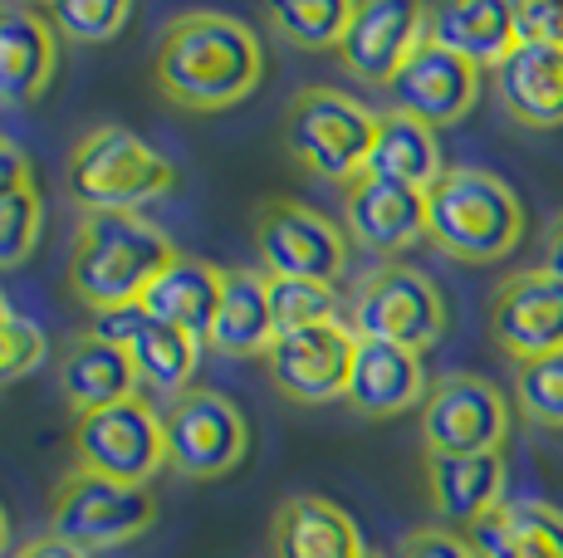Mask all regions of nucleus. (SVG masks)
<instances>
[{"label": "nucleus", "instance_id": "obj_41", "mask_svg": "<svg viewBox=\"0 0 563 558\" xmlns=\"http://www.w3.org/2000/svg\"><path fill=\"white\" fill-rule=\"evenodd\" d=\"M10 319H15V309H10V299L0 294V334H5V328H10Z\"/></svg>", "mask_w": 563, "mask_h": 558}, {"label": "nucleus", "instance_id": "obj_34", "mask_svg": "<svg viewBox=\"0 0 563 558\" xmlns=\"http://www.w3.org/2000/svg\"><path fill=\"white\" fill-rule=\"evenodd\" d=\"M49 343L40 334V324H30V319H10V328L0 334V388H10V382H20L25 372H35L40 362H45Z\"/></svg>", "mask_w": 563, "mask_h": 558}, {"label": "nucleus", "instance_id": "obj_32", "mask_svg": "<svg viewBox=\"0 0 563 558\" xmlns=\"http://www.w3.org/2000/svg\"><path fill=\"white\" fill-rule=\"evenodd\" d=\"M49 25L59 30V40H74V45H103L118 30L133 20V5L128 0H54L45 10Z\"/></svg>", "mask_w": 563, "mask_h": 558}, {"label": "nucleus", "instance_id": "obj_26", "mask_svg": "<svg viewBox=\"0 0 563 558\" xmlns=\"http://www.w3.org/2000/svg\"><path fill=\"white\" fill-rule=\"evenodd\" d=\"M481 558H563V510L544 500H505L471 529Z\"/></svg>", "mask_w": 563, "mask_h": 558}, {"label": "nucleus", "instance_id": "obj_2", "mask_svg": "<svg viewBox=\"0 0 563 558\" xmlns=\"http://www.w3.org/2000/svg\"><path fill=\"white\" fill-rule=\"evenodd\" d=\"M177 245L143 211H93L74 231L69 250V289L84 309L143 304L147 284L167 270Z\"/></svg>", "mask_w": 563, "mask_h": 558}, {"label": "nucleus", "instance_id": "obj_7", "mask_svg": "<svg viewBox=\"0 0 563 558\" xmlns=\"http://www.w3.org/2000/svg\"><path fill=\"white\" fill-rule=\"evenodd\" d=\"M157 520V500L147 486H123V480L93 476L74 466L49 495V534L79 554L123 549L143 539Z\"/></svg>", "mask_w": 563, "mask_h": 558}, {"label": "nucleus", "instance_id": "obj_42", "mask_svg": "<svg viewBox=\"0 0 563 558\" xmlns=\"http://www.w3.org/2000/svg\"><path fill=\"white\" fill-rule=\"evenodd\" d=\"M10 549V524H5V510H0V554Z\"/></svg>", "mask_w": 563, "mask_h": 558}, {"label": "nucleus", "instance_id": "obj_13", "mask_svg": "<svg viewBox=\"0 0 563 558\" xmlns=\"http://www.w3.org/2000/svg\"><path fill=\"white\" fill-rule=\"evenodd\" d=\"M387 103H393V113H407L427 127L461 123L481 103V69L451 55L437 40H421L397 69V79L387 83Z\"/></svg>", "mask_w": 563, "mask_h": 558}, {"label": "nucleus", "instance_id": "obj_16", "mask_svg": "<svg viewBox=\"0 0 563 558\" xmlns=\"http://www.w3.org/2000/svg\"><path fill=\"white\" fill-rule=\"evenodd\" d=\"M421 40H427V10L421 5H411V0H363V5H353L339 59L353 79L387 89Z\"/></svg>", "mask_w": 563, "mask_h": 558}, {"label": "nucleus", "instance_id": "obj_18", "mask_svg": "<svg viewBox=\"0 0 563 558\" xmlns=\"http://www.w3.org/2000/svg\"><path fill=\"white\" fill-rule=\"evenodd\" d=\"M431 392L427 368H421V353H407L397 343H373L358 338V358H353V378H349V397L343 402L358 416H402L411 406H421Z\"/></svg>", "mask_w": 563, "mask_h": 558}, {"label": "nucleus", "instance_id": "obj_40", "mask_svg": "<svg viewBox=\"0 0 563 558\" xmlns=\"http://www.w3.org/2000/svg\"><path fill=\"white\" fill-rule=\"evenodd\" d=\"M15 558H89V554H79V549H69L64 539H54V534H45V539H30L25 549H20Z\"/></svg>", "mask_w": 563, "mask_h": 558}, {"label": "nucleus", "instance_id": "obj_19", "mask_svg": "<svg viewBox=\"0 0 563 558\" xmlns=\"http://www.w3.org/2000/svg\"><path fill=\"white\" fill-rule=\"evenodd\" d=\"M495 93L519 127H563V45H515L495 69Z\"/></svg>", "mask_w": 563, "mask_h": 558}, {"label": "nucleus", "instance_id": "obj_4", "mask_svg": "<svg viewBox=\"0 0 563 558\" xmlns=\"http://www.w3.org/2000/svg\"><path fill=\"white\" fill-rule=\"evenodd\" d=\"M64 181H69V197L84 207V216H93V211H143L147 201L167 197L177 187V167L137 133L103 123L74 143Z\"/></svg>", "mask_w": 563, "mask_h": 558}, {"label": "nucleus", "instance_id": "obj_21", "mask_svg": "<svg viewBox=\"0 0 563 558\" xmlns=\"http://www.w3.org/2000/svg\"><path fill=\"white\" fill-rule=\"evenodd\" d=\"M221 289H225V270H221V265L177 250L167 260V270L147 284L143 309H147V319H157V324L181 328V334H197L206 343L216 309H221Z\"/></svg>", "mask_w": 563, "mask_h": 558}, {"label": "nucleus", "instance_id": "obj_10", "mask_svg": "<svg viewBox=\"0 0 563 558\" xmlns=\"http://www.w3.org/2000/svg\"><path fill=\"white\" fill-rule=\"evenodd\" d=\"M74 466L123 486H147L167 466L162 412L147 406V397H128L103 412L74 416Z\"/></svg>", "mask_w": 563, "mask_h": 558}, {"label": "nucleus", "instance_id": "obj_8", "mask_svg": "<svg viewBox=\"0 0 563 558\" xmlns=\"http://www.w3.org/2000/svg\"><path fill=\"white\" fill-rule=\"evenodd\" d=\"M255 250L269 279L339 284V275L349 270V231L289 197H269L255 211Z\"/></svg>", "mask_w": 563, "mask_h": 558}, {"label": "nucleus", "instance_id": "obj_29", "mask_svg": "<svg viewBox=\"0 0 563 558\" xmlns=\"http://www.w3.org/2000/svg\"><path fill=\"white\" fill-rule=\"evenodd\" d=\"M265 20L295 49H339L349 35L353 5L349 0H295V5H275Z\"/></svg>", "mask_w": 563, "mask_h": 558}, {"label": "nucleus", "instance_id": "obj_35", "mask_svg": "<svg viewBox=\"0 0 563 558\" xmlns=\"http://www.w3.org/2000/svg\"><path fill=\"white\" fill-rule=\"evenodd\" d=\"M393 558H481L475 544L456 529H441V524H421V529L402 534Z\"/></svg>", "mask_w": 563, "mask_h": 558}, {"label": "nucleus", "instance_id": "obj_30", "mask_svg": "<svg viewBox=\"0 0 563 558\" xmlns=\"http://www.w3.org/2000/svg\"><path fill=\"white\" fill-rule=\"evenodd\" d=\"M269 309H275L279 334H305L319 324H343V299L333 284H309V279H269Z\"/></svg>", "mask_w": 563, "mask_h": 558}, {"label": "nucleus", "instance_id": "obj_24", "mask_svg": "<svg viewBox=\"0 0 563 558\" xmlns=\"http://www.w3.org/2000/svg\"><path fill=\"white\" fill-rule=\"evenodd\" d=\"M279 338L275 309H269V275L265 270H225L221 309L211 319L206 348L221 358H265Z\"/></svg>", "mask_w": 563, "mask_h": 558}, {"label": "nucleus", "instance_id": "obj_1", "mask_svg": "<svg viewBox=\"0 0 563 558\" xmlns=\"http://www.w3.org/2000/svg\"><path fill=\"white\" fill-rule=\"evenodd\" d=\"M153 74L167 103L187 113H221L255 93L265 55L245 20L221 10H187L162 30Z\"/></svg>", "mask_w": 563, "mask_h": 558}, {"label": "nucleus", "instance_id": "obj_11", "mask_svg": "<svg viewBox=\"0 0 563 558\" xmlns=\"http://www.w3.org/2000/svg\"><path fill=\"white\" fill-rule=\"evenodd\" d=\"M510 436V402L481 372H446L431 382L421 402V446L427 456H481L505 450Z\"/></svg>", "mask_w": 563, "mask_h": 558}, {"label": "nucleus", "instance_id": "obj_15", "mask_svg": "<svg viewBox=\"0 0 563 558\" xmlns=\"http://www.w3.org/2000/svg\"><path fill=\"white\" fill-rule=\"evenodd\" d=\"M343 231L353 235V245L383 255L387 265L393 255L427 241V191L363 171L343 187Z\"/></svg>", "mask_w": 563, "mask_h": 558}, {"label": "nucleus", "instance_id": "obj_31", "mask_svg": "<svg viewBox=\"0 0 563 558\" xmlns=\"http://www.w3.org/2000/svg\"><path fill=\"white\" fill-rule=\"evenodd\" d=\"M515 402L525 412V422L563 426V353L515 362Z\"/></svg>", "mask_w": 563, "mask_h": 558}, {"label": "nucleus", "instance_id": "obj_20", "mask_svg": "<svg viewBox=\"0 0 563 558\" xmlns=\"http://www.w3.org/2000/svg\"><path fill=\"white\" fill-rule=\"evenodd\" d=\"M427 500L441 520L481 524L505 504V450L481 456H427Z\"/></svg>", "mask_w": 563, "mask_h": 558}, {"label": "nucleus", "instance_id": "obj_17", "mask_svg": "<svg viewBox=\"0 0 563 558\" xmlns=\"http://www.w3.org/2000/svg\"><path fill=\"white\" fill-rule=\"evenodd\" d=\"M59 69V30L35 5H0V109H25Z\"/></svg>", "mask_w": 563, "mask_h": 558}, {"label": "nucleus", "instance_id": "obj_12", "mask_svg": "<svg viewBox=\"0 0 563 558\" xmlns=\"http://www.w3.org/2000/svg\"><path fill=\"white\" fill-rule=\"evenodd\" d=\"M353 358H358V338L349 324H319L305 334H279L265 353V372L285 402L319 406L349 397Z\"/></svg>", "mask_w": 563, "mask_h": 558}, {"label": "nucleus", "instance_id": "obj_14", "mask_svg": "<svg viewBox=\"0 0 563 558\" xmlns=\"http://www.w3.org/2000/svg\"><path fill=\"white\" fill-rule=\"evenodd\" d=\"M490 338L515 362L563 353V279L544 265L505 275L490 299Z\"/></svg>", "mask_w": 563, "mask_h": 558}, {"label": "nucleus", "instance_id": "obj_27", "mask_svg": "<svg viewBox=\"0 0 563 558\" xmlns=\"http://www.w3.org/2000/svg\"><path fill=\"white\" fill-rule=\"evenodd\" d=\"M367 171L427 191L431 181L446 171L437 127L417 123V118H407V113H393V109L377 113V137H373V153H367Z\"/></svg>", "mask_w": 563, "mask_h": 558}, {"label": "nucleus", "instance_id": "obj_39", "mask_svg": "<svg viewBox=\"0 0 563 558\" xmlns=\"http://www.w3.org/2000/svg\"><path fill=\"white\" fill-rule=\"evenodd\" d=\"M544 270L563 279V211L549 221V231H544Z\"/></svg>", "mask_w": 563, "mask_h": 558}, {"label": "nucleus", "instance_id": "obj_36", "mask_svg": "<svg viewBox=\"0 0 563 558\" xmlns=\"http://www.w3.org/2000/svg\"><path fill=\"white\" fill-rule=\"evenodd\" d=\"M519 45H563V0H525L515 5Z\"/></svg>", "mask_w": 563, "mask_h": 558}, {"label": "nucleus", "instance_id": "obj_25", "mask_svg": "<svg viewBox=\"0 0 563 558\" xmlns=\"http://www.w3.org/2000/svg\"><path fill=\"white\" fill-rule=\"evenodd\" d=\"M427 40L446 45L451 55L471 59L475 69H500L519 45L515 35V5L500 0H471V5H431L427 10Z\"/></svg>", "mask_w": 563, "mask_h": 558}, {"label": "nucleus", "instance_id": "obj_3", "mask_svg": "<svg viewBox=\"0 0 563 558\" xmlns=\"http://www.w3.org/2000/svg\"><path fill=\"white\" fill-rule=\"evenodd\" d=\"M427 241L461 265H495L525 241V207L495 171L446 167L427 187Z\"/></svg>", "mask_w": 563, "mask_h": 558}, {"label": "nucleus", "instance_id": "obj_33", "mask_svg": "<svg viewBox=\"0 0 563 558\" xmlns=\"http://www.w3.org/2000/svg\"><path fill=\"white\" fill-rule=\"evenodd\" d=\"M40 225H45V201H40L35 187H20L0 201V275L35 255Z\"/></svg>", "mask_w": 563, "mask_h": 558}, {"label": "nucleus", "instance_id": "obj_6", "mask_svg": "<svg viewBox=\"0 0 563 558\" xmlns=\"http://www.w3.org/2000/svg\"><path fill=\"white\" fill-rule=\"evenodd\" d=\"M343 324L353 328V338L397 343L407 353H427L446 334V299H441L431 275L387 260L353 284Z\"/></svg>", "mask_w": 563, "mask_h": 558}, {"label": "nucleus", "instance_id": "obj_43", "mask_svg": "<svg viewBox=\"0 0 563 558\" xmlns=\"http://www.w3.org/2000/svg\"><path fill=\"white\" fill-rule=\"evenodd\" d=\"M363 558H383V554H373V549H367V554H363Z\"/></svg>", "mask_w": 563, "mask_h": 558}, {"label": "nucleus", "instance_id": "obj_23", "mask_svg": "<svg viewBox=\"0 0 563 558\" xmlns=\"http://www.w3.org/2000/svg\"><path fill=\"white\" fill-rule=\"evenodd\" d=\"M59 392H64V402L74 406V416H89V412H103V406L128 402V397H143L128 348L103 343L93 334H79L69 348H64Z\"/></svg>", "mask_w": 563, "mask_h": 558}, {"label": "nucleus", "instance_id": "obj_9", "mask_svg": "<svg viewBox=\"0 0 563 558\" xmlns=\"http://www.w3.org/2000/svg\"><path fill=\"white\" fill-rule=\"evenodd\" d=\"M162 436H167V466L191 480L231 476L251 450V426H245L241 406L216 388L172 397L162 412Z\"/></svg>", "mask_w": 563, "mask_h": 558}, {"label": "nucleus", "instance_id": "obj_22", "mask_svg": "<svg viewBox=\"0 0 563 558\" xmlns=\"http://www.w3.org/2000/svg\"><path fill=\"white\" fill-rule=\"evenodd\" d=\"M275 558H363V534L349 510L323 495H289L269 524Z\"/></svg>", "mask_w": 563, "mask_h": 558}, {"label": "nucleus", "instance_id": "obj_5", "mask_svg": "<svg viewBox=\"0 0 563 558\" xmlns=\"http://www.w3.org/2000/svg\"><path fill=\"white\" fill-rule=\"evenodd\" d=\"M377 137V109L358 103L343 89H299L285 103V147L313 177L349 187L367 171V153Z\"/></svg>", "mask_w": 563, "mask_h": 558}, {"label": "nucleus", "instance_id": "obj_37", "mask_svg": "<svg viewBox=\"0 0 563 558\" xmlns=\"http://www.w3.org/2000/svg\"><path fill=\"white\" fill-rule=\"evenodd\" d=\"M143 328H147V309L143 304H118V309H99V314H89V334L103 338V343H118V348H128Z\"/></svg>", "mask_w": 563, "mask_h": 558}, {"label": "nucleus", "instance_id": "obj_28", "mask_svg": "<svg viewBox=\"0 0 563 558\" xmlns=\"http://www.w3.org/2000/svg\"><path fill=\"white\" fill-rule=\"evenodd\" d=\"M201 348L206 343L197 334H181V328H167V324H157V319H147L143 334L128 343L137 388L167 392V397L191 392V378H197V368H201Z\"/></svg>", "mask_w": 563, "mask_h": 558}, {"label": "nucleus", "instance_id": "obj_38", "mask_svg": "<svg viewBox=\"0 0 563 558\" xmlns=\"http://www.w3.org/2000/svg\"><path fill=\"white\" fill-rule=\"evenodd\" d=\"M20 187H35V177H30V157L20 153L10 137H0V201Z\"/></svg>", "mask_w": 563, "mask_h": 558}]
</instances>
